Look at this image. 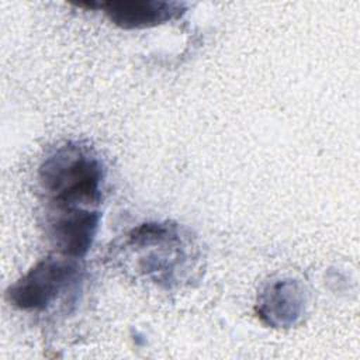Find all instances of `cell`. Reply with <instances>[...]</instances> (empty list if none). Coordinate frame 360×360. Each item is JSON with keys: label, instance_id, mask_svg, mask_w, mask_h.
<instances>
[{"label": "cell", "instance_id": "1", "mask_svg": "<svg viewBox=\"0 0 360 360\" xmlns=\"http://www.w3.org/2000/svg\"><path fill=\"white\" fill-rule=\"evenodd\" d=\"M105 170L97 153L79 142L53 149L38 169L48 208H97Z\"/></svg>", "mask_w": 360, "mask_h": 360}, {"label": "cell", "instance_id": "2", "mask_svg": "<svg viewBox=\"0 0 360 360\" xmlns=\"http://www.w3.org/2000/svg\"><path fill=\"white\" fill-rule=\"evenodd\" d=\"M121 248L134 256L138 273L167 288L183 280L193 257L190 236L173 222L142 224L125 235Z\"/></svg>", "mask_w": 360, "mask_h": 360}, {"label": "cell", "instance_id": "3", "mask_svg": "<svg viewBox=\"0 0 360 360\" xmlns=\"http://www.w3.org/2000/svg\"><path fill=\"white\" fill-rule=\"evenodd\" d=\"M80 270L79 259L46 256L8 287L7 298L21 311H45L75 287Z\"/></svg>", "mask_w": 360, "mask_h": 360}, {"label": "cell", "instance_id": "4", "mask_svg": "<svg viewBox=\"0 0 360 360\" xmlns=\"http://www.w3.org/2000/svg\"><path fill=\"white\" fill-rule=\"evenodd\" d=\"M97 208H48V235L58 253L82 259L90 250L100 226Z\"/></svg>", "mask_w": 360, "mask_h": 360}, {"label": "cell", "instance_id": "5", "mask_svg": "<svg viewBox=\"0 0 360 360\" xmlns=\"http://www.w3.org/2000/svg\"><path fill=\"white\" fill-rule=\"evenodd\" d=\"M79 6L103 10L114 25L124 30L156 27L180 18L187 10L184 3L162 0H110Z\"/></svg>", "mask_w": 360, "mask_h": 360}, {"label": "cell", "instance_id": "6", "mask_svg": "<svg viewBox=\"0 0 360 360\" xmlns=\"http://www.w3.org/2000/svg\"><path fill=\"white\" fill-rule=\"evenodd\" d=\"M305 309V294L300 283L285 278L269 284L257 297L259 318L273 328L294 326Z\"/></svg>", "mask_w": 360, "mask_h": 360}]
</instances>
